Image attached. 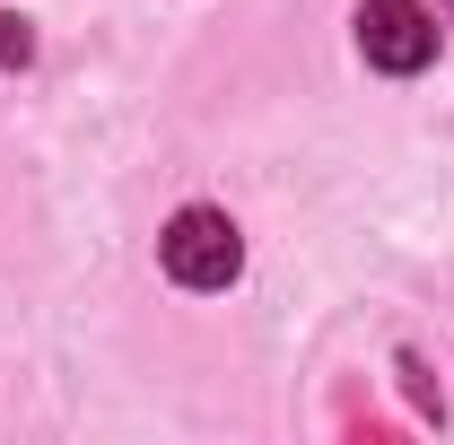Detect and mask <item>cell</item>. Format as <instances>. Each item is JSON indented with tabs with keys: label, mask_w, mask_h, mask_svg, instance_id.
Returning <instances> with one entry per match:
<instances>
[{
	"label": "cell",
	"mask_w": 454,
	"mask_h": 445,
	"mask_svg": "<svg viewBox=\"0 0 454 445\" xmlns=\"http://www.w3.org/2000/svg\"><path fill=\"white\" fill-rule=\"evenodd\" d=\"M358 53L376 70H394V79H411V70L437 61V18L419 0H367L358 9Z\"/></svg>",
	"instance_id": "2"
},
{
	"label": "cell",
	"mask_w": 454,
	"mask_h": 445,
	"mask_svg": "<svg viewBox=\"0 0 454 445\" xmlns=\"http://www.w3.org/2000/svg\"><path fill=\"white\" fill-rule=\"evenodd\" d=\"M35 53V35H27V18H0V61H27Z\"/></svg>",
	"instance_id": "3"
},
{
	"label": "cell",
	"mask_w": 454,
	"mask_h": 445,
	"mask_svg": "<svg viewBox=\"0 0 454 445\" xmlns=\"http://www.w3.org/2000/svg\"><path fill=\"white\" fill-rule=\"evenodd\" d=\"M158 262L184 288H227V279L245 271V236H236L227 210H175L167 236H158Z\"/></svg>",
	"instance_id": "1"
}]
</instances>
